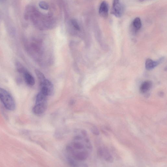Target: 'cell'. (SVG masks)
<instances>
[{
  "label": "cell",
  "instance_id": "6da1fadb",
  "mask_svg": "<svg viewBox=\"0 0 167 167\" xmlns=\"http://www.w3.org/2000/svg\"><path fill=\"white\" fill-rule=\"evenodd\" d=\"M91 149L90 141L87 134L84 132L82 135H77L67 147L68 152L72 157L78 161L86 160L88 156V150Z\"/></svg>",
  "mask_w": 167,
  "mask_h": 167
},
{
  "label": "cell",
  "instance_id": "7a4b0ae2",
  "mask_svg": "<svg viewBox=\"0 0 167 167\" xmlns=\"http://www.w3.org/2000/svg\"><path fill=\"white\" fill-rule=\"evenodd\" d=\"M0 100L7 110H13L15 107L14 100L12 96L5 89L0 88Z\"/></svg>",
  "mask_w": 167,
  "mask_h": 167
},
{
  "label": "cell",
  "instance_id": "3957f363",
  "mask_svg": "<svg viewBox=\"0 0 167 167\" xmlns=\"http://www.w3.org/2000/svg\"><path fill=\"white\" fill-rule=\"evenodd\" d=\"M123 12V7L120 3L119 0H113L111 11L112 14L117 17H120Z\"/></svg>",
  "mask_w": 167,
  "mask_h": 167
},
{
  "label": "cell",
  "instance_id": "277c9868",
  "mask_svg": "<svg viewBox=\"0 0 167 167\" xmlns=\"http://www.w3.org/2000/svg\"><path fill=\"white\" fill-rule=\"evenodd\" d=\"M98 153L100 156L107 162H112L114 159L109 151L104 147H101L98 150Z\"/></svg>",
  "mask_w": 167,
  "mask_h": 167
},
{
  "label": "cell",
  "instance_id": "5b68a950",
  "mask_svg": "<svg viewBox=\"0 0 167 167\" xmlns=\"http://www.w3.org/2000/svg\"><path fill=\"white\" fill-rule=\"evenodd\" d=\"M109 7L108 3L106 1L102 2L100 5L99 13L101 16L105 18L108 14Z\"/></svg>",
  "mask_w": 167,
  "mask_h": 167
},
{
  "label": "cell",
  "instance_id": "8992f818",
  "mask_svg": "<svg viewBox=\"0 0 167 167\" xmlns=\"http://www.w3.org/2000/svg\"><path fill=\"white\" fill-rule=\"evenodd\" d=\"M40 83L41 87H43L47 89L49 95L52 94L54 91V87L51 82L46 79L43 82Z\"/></svg>",
  "mask_w": 167,
  "mask_h": 167
},
{
  "label": "cell",
  "instance_id": "52a82bcc",
  "mask_svg": "<svg viewBox=\"0 0 167 167\" xmlns=\"http://www.w3.org/2000/svg\"><path fill=\"white\" fill-rule=\"evenodd\" d=\"M26 83L29 86H33L35 84L34 78L27 70L23 74Z\"/></svg>",
  "mask_w": 167,
  "mask_h": 167
},
{
  "label": "cell",
  "instance_id": "ba28073f",
  "mask_svg": "<svg viewBox=\"0 0 167 167\" xmlns=\"http://www.w3.org/2000/svg\"><path fill=\"white\" fill-rule=\"evenodd\" d=\"M46 105L36 104L33 108V111L35 114L40 115L45 111L46 110Z\"/></svg>",
  "mask_w": 167,
  "mask_h": 167
},
{
  "label": "cell",
  "instance_id": "9c48e42d",
  "mask_svg": "<svg viewBox=\"0 0 167 167\" xmlns=\"http://www.w3.org/2000/svg\"><path fill=\"white\" fill-rule=\"evenodd\" d=\"M47 96L40 91L37 96L36 104L47 105Z\"/></svg>",
  "mask_w": 167,
  "mask_h": 167
},
{
  "label": "cell",
  "instance_id": "30bf717a",
  "mask_svg": "<svg viewBox=\"0 0 167 167\" xmlns=\"http://www.w3.org/2000/svg\"><path fill=\"white\" fill-rule=\"evenodd\" d=\"M152 86V83L149 81H147L143 82L140 88V91L143 94L146 93L150 90Z\"/></svg>",
  "mask_w": 167,
  "mask_h": 167
},
{
  "label": "cell",
  "instance_id": "8fae6325",
  "mask_svg": "<svg viewBox=\"0 0 167 167\" xmlns=\"http://www.w3.org/2000/svg\"><path fill=\"white\" fill-rule=\"evenodd\" d=\"M159 63L158 62L154 61L150 59H147L146 60L145 67L147 69L150 70L156 67Z\"/></svg>",
  "mask_w": 167,
  "mask_h": 167
},
{
  "label": "cell",
  "instance_id": "7c38bea8",
  "mask_svg": "<svg viewBox=\"0 0 167 167\" xmlns=\"http://www.w3.org/2000/svg\"><path fill=\"white\" fill-rule=\"evenodd\" d=\"M133 26L135 30H138L140 29L142 26L141 19L139 17L135 19L133 22Z\"/></svg>",
  "mask_w": 167,
  "mask_h": 167
},
{
  "label": "cell",
  "instance_id": "4fadbf2b",
  "mask_svg": "<svg viewBox=\"0 0 167 167\" xmlns=\"http://www.w3.org/2000/svg\"><path fill=\"white\" fill-rule=\"evenodd\" d=\"M16 67L17 71L21 74H23L26 71V69L23 65L19 62H17L16 63Z\"/></svg>",
  "mask_w": 167,
  "mask_h": 167
},
{
  "label": "cell",
  "instance_id": "5bb4252c",
  "mask_svg": "<svg viewBox=\"0 0 167 167\" xmlns=\"http://www.w3.org/2000/svg\"><path fill=\"white\" fill-rule=\"evenodd\" d=\"M36 73L40 83L42 82L46 79L43 74L38 70H36Z\"/></svg>",
  "mask_w": 167,
  "mask_h": 167
},
{
  "label": "cell",
  "instance_id": "9a60e30c",
  "mask_svg": "<svg viewBox=\"0 0 167 167\" xmlns=\"http://www.w3.org/2000/svg\"><path fill=\"white\" fill-rule=\"evenodd\" d=\"M39 6L41 8L44 10H48L49 9V6L47 3L44 1H41L39 3Z\"/></svg>",
  "mask_w": 167,
  "mask_h": 167
},
{
  "label": "cell",
  "instance_id": "2e32d148",
  "mask_svg": "<svg viewBox=\"0 0 167 167\" xmlns=\"http://www.w3.org/2000/svg\"><path fill=\"white\" fill-rule=\"evenodd\" d=\"M72 24L76 29L77 30L80 29V27L77 22L75 19H72L71 21Z\"/></svg>",
  "mask_w": 167,
  "mask_h": 167
},
{
  "label": "cell",
  "instance_id": "e0dca14e",
  "mask_svg": "<svg viewBox=\"0 0 167 167\" xmlns=\"http://www.w3.org/2000/svg\"><path fill=\"white\" fill-rule=\"evenodd\" d=\"M92 131L93 133L95 135H98L99 134V132L98 130L95 127H93Z\"/></svg>",
  "mask_w": 167,
  "mask_h": 167
},
{
  "label": "cell",
  "instance_id": "ac0fdd59",
  "mask_svg": "<svg viewBox=\"0 0 167 167\" xmlns=\"http://www.w3.org/2000/svg\"><path fill=\"white\" fill-rule=\"evenodd\" d=\"M0 1H2V0H0Z\"/></svg>",
  "mask_w": 167,
  "mask_h": 167
}]
</instances>
